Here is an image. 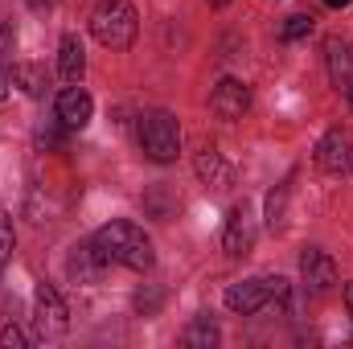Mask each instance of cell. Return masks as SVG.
<instances>
[{"label": "cell", "instance_id": "cell-1", "mask_svg": "<svg viewBox=\"0 0 353 349\" xmlns=\"http://www.w3.org/2000/svg\"><path fill=\"white\" fill-rule=\"evenodd\" d=\"M94 247L103 251L107 263H119L128 271H148L157 263V251H152V239L144 235V226L128 222V218H115V222H103L94 230Z\"/></svg>", "mask_w": 353, "mask_h": 349}, {"label": "cell", "instance_id": "cell-12", "mask_svg": "<svg viewBox=\"0 0 353 349\" xmlns=\"http://www.w3.org/2000/svg\"><path fill=\"white\" fill-rule=\"evenodd\" d=\"M66 267H70V275H74L79 283H99L111 263L103 259V251H99L94 239H90V243H74V247H70V263H66Z\"/></svg>", "mask_w": 353, "mask_h": 349}, {"label": "cell", "instance_id": "cell-21", "mask_svg": "<svg viewBox=\"0 0 353 349\" xmlns=\"http://www.w3.org/2000/svg\"><path fill=\"white\" fill-rule=\"evenodd\" d=\"M25 346H29V337H25L17 325H4V329H0V349H25Z\"/></svg>", "mask_w": 353, "mask_h": 349}, {"label": "cell", "instance_id": "cell-7", "mask_svg": "<svg viewBox=\"0 0 353 349\" xmlns=\"http://www.w3.org/2000/svg\"><path fill=\"white\" fill-rule=\"evenodd\" d=\"M193 173H197V181H201L205 189H214V193L234 189V169H230V161H226L214 144H197V152H193Z\"/></svg>", "mask_w": 353, "mask_h": 349}, {"label": "cell", "instance_id": "cell-9", "mask_svg": "<svg viewBox=\"0 0 353 349\" xmlns=\"http://www.w3.org/2000/svg\"><path fill=\"white\" fill-rule=\"evenodd\" d=\"M210 111L218 115V119H226V123H234V119H243L247 111H251V87L243 83V79H222L214 94H210Z\"/></svg>", "mask_w": 353, "mask_h": 349}, {"label": "cell", "instance_id": "cell-20", "mask_svg": "<svg viewBox=\"0 0 353 349\" xmlns=\"http://www.w3.org/2000/svg\"><path fill=\"white\" fill-rule=\"evenodd\" d=\"M12 83H21V87L29 90L33 99L46 90V83H41V74H37V66H17V74H12Z\"/></svg>", "mask_w": 353, "mask_h": 349}, {"label": "cell", "instance_id": "cell-6", "mask_svg": "<svg viewBox=\"0 0 353 349\" xmlns=\"http://www.w3.org/2000/svg\"><path fill=\"white\" fill-rule=\"evenodd\" d=\"M316 169L325 177H345L353 173V136L345 128H333L316 144Z\"/></svg>", "mask_w": 353, "mask_h": 349}, {"label": "cell", "instance_id": "cell-10", "mask_svg": "<svg viewBox=\"0 0 353 349\" xmlns=\"http://www.w3.org/2000/svg\"><path fill=\"white\" fill-rule=\"evenodd\" d=\"M300 279H304V288H308L312 296L329 292V288L337 283V259H333L329 251H321V247H308V251L300 255Z\"/></svg>", "mask_w": 353, "mask_h": 349}, {"label": "cell", "instance_id": "cell-18", "mask_svg": "<svg viewBox=\"0 0 353 349\" xmlns=\"http://www.w3.org/2000/svg\"><path fill=\"white\" fill-rule=\"evenodd\" d=\"M283 201H288V189H283V185H279L275 193H267V226H271L275 235L283 230Z\"/></svg>", "mask_w": 353, "mask_h": 349}, {"label": "cell", "instance_id": "cell-3", "mask_svg": "<svg viewBox=\"0 0 353 349\" xmlns=\"http://www.w3.org/2000/svg\"><path fill=\"white\" fill-rule=\"evenodd\" d=\"M288 296H292V288L283 275H251V279H239L226 288V308L239 317H259L267 308L283 304Z\"/></svg>", "mask_w": 353, "mask_h": 349}, {"label": "cell", "instance_id": "cell-26", "mask_svg": "<svg viewBox=\"0 0 353 349\" xmlns=\"http://www.w3.org/2000/svg\"><path fill=\"white\" fill-rule=\"evenodd\" d=\"M345 99H350V107H353V83H350V87H345Z\"/></svg>", "mask_w": 353, "mask_h": 349}, {"label": "cell", "instance_id": "cell-4", "mask_svg": "<svg viewBox=\"0 0 353 349\" xmlns=\"http://www.w3.org/2000/svg\"><path fill=\"white\" fill-rule=\"evenodd\" d=\"M136 140H140V152L152 161V165H173L181 157V123H176L173 111H144L140 115V128H136Z\"/></svg>", "mask_w": 353, "mask_h": 349}, {"label": "cell", "instance_id": "cell-8", "mask_svg": "<svg viewBox=\"0 0 353 349\" xmlns=\"http://www.w3.org/2000/svg\"><path fill=\"white\" fill-rule=\"evenodd\" d=\"M251 247H255V214H251V206L243 201V206H234L230 218H226L222 251H226L230 259H243V255H251Z\"/></svg>", "mask_w": 353, "mask_h": 349}, {"label": "cell", "instance_id": "cell-2", "mask_svg": "<svg viewBox=\"0 0 353 349\" xmlns=\"http://www.w3.org/2000/svg\"><path fill=\"white\" fill-rule=\"evenodd\" d=\"M140 33V17L132 8V0H99L90 12V37L103 50H132Z\"/></svg>", "mask_w": 353, "mask_h": 349}, {"label": "cell", "instance_id": "cell-22", "mask_svg": "<svg viewBox=\"0 0 353 349\" xmlns=\"http://www.w3.org/2000/svg\"><path fill=\"white\" fill-rule=\"evenodd\" d=\"M345 308H350V317H353V283H345Z\"/></svg>", "mask_w": 353, "mask_h": 349}, {"label": "cell", "instance_id": "cell-11", "mask_svg": "<svg viewBox=\"0 0 353 349\" xmlns=\"http://www.w3.org/2000/svg\"><path fill=\"white\" fill-rule=\"evenodd\" d=\"M58 123L62 128H70V132H83L90 123V115H94V99H90L87 87H79V83H70V87L58 94Z\"/></svg>", "mask_w": 353, "mask_h": 349}, {"label": "cell", "instance_id": "cell-19", "mask_svg": "<svg viewBox=\"0 0 353 349\" xmlns=\"http://www.w3.org/2000/svg\"><path fill=\"white\" fill-rule=\"evenodd\" d=\"M308 33H312V17H304V12L288 17V25H283V41H304Z\"/></svg>", "mask_w": 353, "mask_h": 349}, {"label": "cell", "instance_id": "cell-17", "mask_svg": "<svg viewBox=\"0 0 353 349\" xmlns=\"http://www.w3.org/2000/svg\"><path fill=\"white\" fill-rule=\"evenodd\" d=\"M12 251H17V226H12V214H8V210H0V275L8 271Z\"/></svg>", "mask_w": 353, "mask_h": 349}, {"label": "cell", "instance_id": "cell-5", "mask_svg": "<svg viewBox=\"0 0 353 349\" xmlns=\"http://www.w3.org/2000/svg\"><path fill=\"white\" fill-rule=\"evenodd\" d=\"M33 321H37V337L41 341L66 337L70 312H66V304H62V296H58L54 283H37V292H33Z\"/></svg>", "mask_w": 353, "mask_h": 349}, {"label": "cell", "instance_id": "cell-16", "mask_svg": "<svg viewBox=\"0 0 353 349\" xmlns=\"http://www.w3.org/2000/svg\"><path fill=\"white\" fill-rule=\"evenodd\" d=\"M218 337H222V333H218V325H214L205 312H201V317H197V321H193L185 333H181V341H185V346H201V349L218 346Z\"/></svg>", "mask_w": 353, "mask_h": 349}, {"label": "cell", "instance_id": "cell-15", "mask_svg": "<svg viewBox=\"0 0 353 349\" xmlns=\"http://www.w3.org/2000/svg\"><path fill=\"white\" fill-rule=\"evenodd\" d=\"M12 50H17V29H12V21H4V25H0V99L8 94L12 74H17V66H12Z\"/></svg>", "mask_w": 353, "mask_h": 349}, {"label": "cell", "instance_id": "cell-23", "mask_svg": "<svg viewBox=\"0 0 353 349\" xmlns=\"http://www.w3.org/2000/svg\"><path fill=\"white\" fill-rule=\"evenodd\" d=\"M325 4H329V8H350L353 0H325Z\"/></svg>", "mask_w": 353, "mask_h": 349}, {"label": "cell", "instance_id": "cell-14", "mask_svg": "<svg viewBox=\"0 0 353 349\" xmlns=\"http://www.w3.org/2000/svg\"><path fill=\"white\" fill-rule=\"evenodd\" d=\"M83 70H87L83 37L66 33V37H62V46H58V74H62V83H79V79H83Z\"/></svg>", "mask_w": 353, "mask_h": 349}, {"label": "cell", "instance_id": "cell-25", "mask_svg": "<svg viewBox=\"0 0 353 349\" xmlns=\"http://www.w3.org/2000/svg\"><path fill=\"white\" fill-rule=\"evenodd\" d=\"M210 4H214V8H226V4H230V0H210Z\"/></svg>", "mask_w": 353, "mask_h": 349}, {"label": "cell", "instance_id": "cell-13", "mask_svg": "<svg viewBox=\"0 0 353 349\" xmlns=\"http://www.w3.org/2000/svg\"><path fill=\"white\" fill-rule=\"evenodd\" d=\"M325 66H329V79H333V87H350L353 83V46L350 41H341V37H329L325 41Z\"/></svg>", "mask_w": 353, "mask_h": 349}, {"label": "cell", "instance_id": "cell-24", "mask_svg": "<svg viewBox=\"0 0 353 349\" xmlns=\"http://www.w3.org/2000/svg\"><path fill=\"white\" fill-rule=\"evenodd\" d=\"M29 4H33V8H50L54 0H29Z\"/></svg>", "mask_w": 353, "mask_h": 349}]
</instances>
